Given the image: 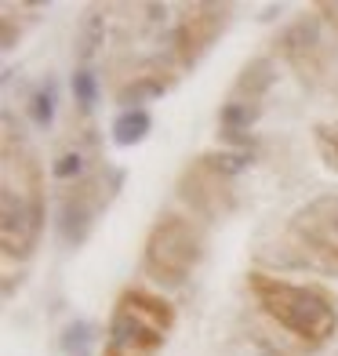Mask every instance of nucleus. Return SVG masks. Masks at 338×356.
<instances>
[{
	"mask_svg": "<svg viewBox=\"0 0 338 356\" xmlns=\"http://www.w3.org/2000/svg\"><path fill=\"white\" fill-rule=\"evenodd\" d=\"M248 287L262 309L305 346H324L338 331V309L320 287L287 284L277 277H266V273H251Z\"/></svg>",
	"mask_w": 338,
	"mask_h": 356,
	"instance_id": "nucleus-1",
	"label": "nucleus"
},
{
	"mask_svg": "<svg viewBox=\"0 0 338 356\" xmlns=\"http://www.w3.org/2000/svg\"><path fill=\"white\" fill-rule=\"evenodd\" d=\"M204 254V240L193 229V222L179 218V215H164L146 240V254H142V266L153 280L164 284H182L193 266L200 262Z\"/></svg>",
	"mask_w": 338,
	"mask_h": 356,
	"instance_id": "nucleus-2",
	"label": "nucleus"
},
{
	"mask_svg": "<svg viewBox=\"0 0 338 356\" xmlns=\"http://www.w3.org/2000/svg\"><path fill=\"white\" fill-rule=\"evenodd\" d=\"M291 236L313 266L338 273V197H320L291 218Z\"/></svg>",
	"mask_w": 338,
	"mask_h": 356,
	"instance_id": "nucleus-3",
	"label": "nucleus"
},
{
	"mask_svg": "<svg viewBox=\"0 0 338 356\" xmlns=\"http://www.w3.org/2000/svg\"><path fill=\"white\" fill-rule=\"evenodd\" d=\"M230 22V8H218V4H197V8H186V19L175 29V55H179L182 66H193L207 47L215 44V37L225 29Z\"/></svg>",
	"mask_w": 338,
	"mask_h": 356,
	"instance_id": "nucleus-4",
	"label": "nucleus"
},
{
	"mask_svg": "<svg viewBox=\"0 0 338 356\" xmlns=\"http://www.w3.org/2000/svg\"><path fill=\"white\" fill-rule=\"evenodd\" d=\"M179 189H182V197L197 207L200 215H207V218L225 215V211H230V204H233L230 189H225V178L215 175L211 168H204L200 160H197V164H189V171L182 175Z\"/></svg>",
	"mask_w": 338,
	"mask_h": 356,
	"instance_id": "nucleus-5",
	"label": "nucleus"
},
{
	"mask_svg": "<svg viewBox=\"0 0 338 356\" xmlns=\"http://www.w3.org/2000/svg\"><path fill=\"white\" fill-rule=\"evenodd\" d=\"M109 334H113V346L131 349V353H142V349L150 353V349H156L160 342H164V331H160V327H153V323L138 320L135 313H124V309L113 313Z\"/></svg>",
	"mask_w": 338,
	"mask_h": 356,
	"instance_id": "nucleus-6",
	"label": "nucleus"
},
{
	"mask_svg": "<svg viewBox=\"0 0 338 356\" xmlns=\"http://www.w3.org/2000/svg\"><path fill=\"white\" fill-rule=\"evenodd\" d=\"M91 193V182L84 189H73L66 197V207H62V233H66L70 244H84L88 240V229H91V218H95V204L88 200Z\"/></svg>",
	"mask_w": 338,
	"mask_h": 356,
	"instance_id": "nucleus-7",
	"label": "nucleus"
},
{
	"mask_svg": "<svg viewBox=\"0 0 338 356\" xmlns=\"http://www.w3.org/2000/svg\"><path fill=\"white\" fill-rule=\"evenodd\" d=\"M117 309L135 313L138 320L153 323V327H160V331H168V327H171V320H175L171 305H168L164 298H156V295H146V291H124L120 302H117Z\"/></svg>",
	"mask_w": 338,
	"mask_h": 356,
	"instance_id": "nucleus-8",
	"label": "nucleus"
},
{
	"mask_svg": "<svg viewBox=\"0 0 338 356\" xmlns=\"http://www.w3.org/2000/svg\"><path fill=\"white\" fill-rule=\"evenodd\" d=\"M273 80H277V70H273L269 58H251L244 70L236 76V95H244L248 102H259L262 95L273 88Z\"/></svg>",
	"mask_w": 338,
	"mask_h": 356,
	"instance_id": "nucleus-9",
	"label": "nucleus"
},
{
	"mask_svg": "<svg viewBox=\"0 0 338 356\" xmlns=\"http://www.w3.org/2000/svg\"><path fill=\"white\" fill-rule=\"evenodd\" d=\"M277 47H280V51H284V55H287V58H291L295 66L302 70V55H305V51H313V47H316V22L309 19V15H305L302 22H295L291 29H287V33H284V40H280Z\"/></svg>",
	"mask_w": 338,
	"mask_h": 356,
	"instance_id": "nucleus-10",
	"label": "nucleus"
},
{
	"mask_svg": "<svg viewBox=\"0 0 338 356\" xmlns=\"http://www.w3.org/2000/svg\"><path fill=\"white\" fill-rule=\"evenodd\" d=\"M153 127V117L146 109H124L117 120H113V142L117 145H135L150 135Z\"/></svg>",
	"mask_w": 338,
	"mask_h": 356,
	"instance_id": "nucleus-11",
	"label": "nucleus"
},
{
	"mask_svg": "<svg viewBox=\"0 0 338 356\" xmlns=\"http://www.w3.org/2000/svg\"><path fill=\"white\" fill-rule=\"evenodd\" d=\"M168 84H171V80H156V76H138V80H131V84H127L120 95H117V99L124 102V106H138L142 99H156V95H164L168 91Z\"/></svg>",
	"mask_w": 338,
	"mask_h": 356,
	"instance_id": "nucleus-12",
	"label": "nucleus"
},
{
	"mask_svg": "<svg viewBox=\"0 0 338 356\" xmlns=\"http://www.w3.org/2000/svg\"><path fill=\"white\" fill-rule=\"evenodd\" d=\"M259 113H262L259 102H225L222 106V127L225 131H244V127H251L259 120Z\"/></svg>",
	"mask_w": 338,
	"mask_h": 356,
	"instance_id": "nucleus-13",
	"label": "nucleus"
},
{
	"mask_svg": "<svg viewBox=\"0 0 338 356\" xmlns=\"http://www.w3.org/2000/svg\"><path fill=\"white\" fill-rule=\"evenodd\" d=\"M200 164L211 168V171L222 175V178H230V175H240V171L251 164V153H204Z\"/></svg>",
	"mask_w": 338,
	"mask_h": 356,
	"instance_id": "nucleus-14",
	"label": "nucleus"
},
{
	"mask_svg": "<svg viewBox=\"0 0 338 356\" xmlns=\"http://www.w3.org/2000/svg\"><path fill=\"white\" fill-rule=\"evenodd\" d=\"M313 138H316L320 156L328 160V168L338 171V124H316L313 127Z\"/></svg>",
	"mask_w": 338,
	"mask_h": 356,
	"instance_id": "nucleus-15",
	"label": "nucleus"
},
{
	"mask_svg": "<svg viewBox=\"0 0 338 356\" xmlns=\"http://www.w3.org/2000/svg\"><path fill=\"white\" fill-rule=\"evenodd\" d=\"M102 15H88V22H84V29H80V40H77V55L80 58H91L95 51H99V44H102Z\"/></svg>",
	"mask_w": 338,
	"mask_h": 356,
	"instance_id": "nucleus-16",
	"label": "nucleus"
},
{
	"mask_svg": "<svg viewBox=\"0 0 338 356\" xmlns=\"http://www.w3.org/2000/svg\"><path fill=\"white\" fill-rule=\"evenodd\" d=\"M73 95H77V102L91 109L95 106V95H99V88H95V73L91 70H77L73 73Z\"/></svg>",
	"mask_w": 338,
	"mask_h": 356,
	"instance_id": "nucleus-17",
	"label": "nucleus"
},
{
	"mask_svg": "<svg viewBox=\"0 0 338 356\" xmlns=\"http://www.w3.org/2000/svg\"><path fill=\"white\" fill-rule=\"evenodd\" d=\"M88 323H70L66 334H62V349L70 356H88Z\"/></svg>",
	"mask_w": 338,
	"mask_h": 356,
	"instance_id": "nucleus-18",
	"label": "nucleus"
},
{
	"mask_svg": "<svg viewBox=\"0 0 338 356\" xmlns=\"http://www.w3.org/2000/svg\"><path fill=\"white\" fill-rule=\"evenodd\" d=\"M51 117H55L51 91H37V95H33V120H37L40 127H47V124H51Z\"/></svg>",
	"mask_w": 338,
	"mask_h": 356,
	"instance_id": "nucleus-19",
	"label": "nucleus"
},
{
	"mask_svg": "<svg viewBox=\"0 0 338 356\" xmlns=\"http://www.w3.org/2000/svg\"><path fill=\"white\" fill-rule=\"evenodd\" d=\"M80 168H84V156H80V153H66V156H58V164L51 168V175L55 178H73V175H80Z\"/></svg>",
	"mask_w": 338,
	"mask_h": 356,
	"instance_id": "nucleus-20",
	"label": "nucleus"
},
{
	"mask_svg": "<svg viewBox=\"0 0 338 356\" xmlns=\"http://www.w3.org/2000/svg\"><path fill=\"white\" fill-rule=\"evenodd\" d=\"M316 11H320V15H331V19H328V22H331V26L338 29V4H320Z\"/></svg>",
	"mask_w": 338,
	"mask_h": 356,
	"instance_id": "nucleus-21",
	"label": "nucleus"
}]
</instances>
